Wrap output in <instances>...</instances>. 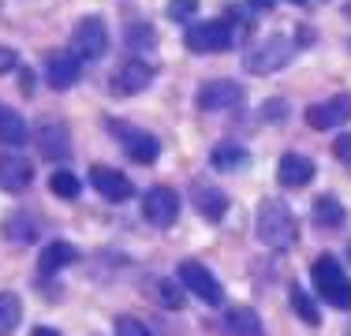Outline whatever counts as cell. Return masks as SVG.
Wrapping results in <instances>:
<instances>
[{
  "mask_svg": "<svg viewBox=\"0 0 351 336\" xmlns=\"http://www.w3.org/2000/svg\"><path fill=\"white\" fill-rule=\"evenodd\" d=\"M254 232H258V239H262L265 247H273V250H288V247H295V239H299L295 217H291V209L284 206L280 198H262L258 202Z\"/></svg>",
  "mask_w": 351,
  "mask_h": 336,
  "instance_id": "obj_1",
  "label": "cell"
},
{
  "mask_svg": "<svg viewBox=\"0 0 351 336\" xmlns=\"http://www.w3.org/2000/svg\"><path fill=\"white\" fill-rule=\"evenodd\" d=\"M311 276H314L317 296L329 302V307H337V310H351V276L344 273V265H340L332 254L314 258Z\"/></svg>",
  "mask_w": 351,
  "mask_h": 336,
  "instance_id": "obj_2",
  "label": "cell"
},
{
  "mask_svg": "<svg viewBox=\"0 0 351 336\" xmlns=\"http://www.w3.org/2000/svg\"><path fill=\"white\" fill-rule=\"evenodd\" d=\"M71 53L79 56V60H101V56L108 53V27H105V19L86 15V19L75 23V30H71Z\"/></svg>",
  "mask_w": 351,
  "mask_h": 336,
  "instance_id": "obj_3",
  "label": "cell"
},
{
  "mask_svg": "<svg viewBox=\"0 0 351 336\" xmlns=\"http://www.w3.org/2000/svg\"><path fill=\"white\" fill-rule=\"evenodd\" d=\"M183 41H187L191 53H224V49L236 45V30L224 19H210V23H195Z\"/></svg>",
  "mask_w": 351,
  "mask_h": 336,
  "instance_id": "obj_4",
  "label": "cell"
},
{
  "mask_svg": "<svg viewBox=\"0 0 351 336\" xmlns=\"http://www.w3.org/2000/svg\"><path fill=\"white\" fill-rule=\"evenodd\" d=\"M291 53H295L291 38H284V34H273V38H265L262 45H254V49L247 53V67H250L254 75L280 71V67L291 60Z\"/></svg>",
  "mask_w": 351,
  "mask_h": 336,
  "instance_id": "obj_5",
  "label": "cell"
},
{
  "mask_svg": "<svg viewBox=\"0 0 351 336\" xmlns=\"http://www.w3.org/2000/svg\"><path fill=\"white\" fill-rule=\"evenodd\" d=\"M176 273H180V284H183V288H187L191 296H198L206 307H221V302H224L221 280H217V276H213L202 262H183Z\"/></svg>",
  "mask_w": 351,
  "mask_h": 336,
  "instance_id": "obj_6",
  "label": "cell"
},
{
  "mask_svg": "<svg viewBox=\"0 0 351 336\" xmlns=\"http://www.w3.org/2000/svg\"><path fill=\"white\" fill-rule=\"evenodd\" d=\"M112 134L123 142V149H128V157L135 165H154L157 157H161V142H157L149 131L131 128V123H112Z\"/></svg>",
  "mask_w": 351,
  "mask_h": 336,
  "instance_id": "obj_7",
  "label": "cell"
},
{
  "mask_svg": "<svg viewBox=\"0 0 351 336\" xmlns=\"http://www.w3.org/2000/svg\"><path fill=\"white\" fill-rule=\"evenodd\" d=\"M243 101V86L232 79H213V82H202L195 94V105L202 112H221V108H236Z\"/></svg>",
  "mask_w": 351,
  "mask_h": 336,
  "instance_id": "obj_8",
  "label": "cell"
},
{
  "mask_svg": "<svg viewBox=\"0 0 351 336\" xmlns=\"http://www.w3.org/2000/svg\"><path fill=\"white\" fill-rule=\"evenodd\" d=\"M142 217L157 228H169V224L180 217V195L172 187H149L146 198H142Z\"/></svg>",
  "mask_w": 351,
  "mask_h": 336,
  "instance_id": "obj_9",
  "label": "cell"
},
{
  "mask_svg": "<svg viewBox=\"0 0 351 336\" xmlns=\"http://www.w3.org/2000/svg\"><path fill=\"white\" fill-rule=\"evenodd\" d=\"M351 120V94H337L322 105H311L306 108V123L314 131H332V128H344Z\"/></svg>",
  "mask_w": 351,
  "mask_h": 336,
  "instance_id": "obj_10",
  "label": "cell"
},
{
  "mask_svg": "<svg viewBox=\"0 0 351 336\" xmlns=\"http://www.w3.org/2000/svg\"><path fill=\"white\" fill-rule=\"evenodd\" d=\"M82 75V60L75 53H49L45 56V79L53 90H71Z\"/></svg>",
  "mask_w": 351,
  "mask_h": 336,
  "instance_id": "obj_11",
  "label": "cell"
},
{
  "mask_svg": "<svg viewBox=\"0 0 351 336\" xmlns=\"http://www.w3.org/2000/svg\"><path fill=\"white\" fill-rule=\"evenodd\" d=\"M90 183L97 187V195L108 198V202H128L135 195V187H131V180L123 172H116V168L108 165H94L90 168Z\"/></svg>",
  "mask_w": 351,
  "mask_h": 336,
  "instance_id": "obj_12",
  "label": "cell"
},
{
  "mask_svg": "<svg viewBox=\"0 0 351 336\" xmlns=\"http://www.w3.org/2000/svg\"><path fill=\"white\" fill-rule=\"evenodd\" d=\"M30 180H34V165H30L27 157H19V154H4V157H0V191L19 195V191L30 187Z\"/></svg>",
  "mask_w": 351,
  "mask_h": 336,
  "instance_id": "obj_13",
  "label": "cell"
},
{
  "mask_svg": "<svg viewBox=\"0 0 351 336\" xmlns=\"http://www.w3.org/2000/svg\"><path fill=\"white\" fill-rule=\"evenodd\" d=\"M149 82H154V67H149L146 60H128L120 71L112 75V90H116V94H123V97L142 94Z\"/></svg>",
  "mask_w": 351,
  "mask_h": 336,
  "instance_id": "obj_14",
  "label": "cell"
},
{
  "mask_svg": "<svg viewBox=\"0 0 351 336\" xmlns=\"http://www.w3.org/2000/svg\"><path fill=\"white\" fill-rule=\"evenodd\" d=\"M38 149L41 157H49V161H68L71 157V134L64 123H41L38 128Z\"/></svg>",
  "mask_w": 351,
  "mask_h": 336,
  "instance_id": "obj_15",
  "label": "cell"
},
{
  "mask_svg": "<svg viewBox=\"0 0 351 336\" xmlns=\"http://www.w3.org/2000/svg\"><path fill=\"white\" fill-rule=\"evenodd\" d=\"M191 198H195V209L206 217V221H224V213H228V195H224L221 187H213V183H195L191 187Z\"/></svg>",
  "mask_w": 351,
  "mask_h": 336,
  "instance_id": "obj_16",
  "label": "cell"
},
{
  "mask_svg": "<svg viewBox=\"0 0 351 336\" xmlns=\"http://www.w3.org/2000/svg\"><path fill=\"white\" fill-rule=\"evenodd\" d=\"M277 180L280 187H306L314 180V161L303 154H284L277 165Z\"/></svg>",
  "mask_w": 351,
  "mask_h": 336,
  "instance_id": "obj_17",
  "label": "cell"
},
{
  "mask_svg": "<svg viewBox=\"0 0 351 336\" xmlns=\"http://www.w3.org/2000/svg\"><path fill=\"white\" fill-rule=\"evenodd\" d=\"M79 262V250L71 247V243H64V239H56V243H49L45 250H41V258H38V265H41V273H60V269H68Z\"/></svg>",
  "mask_w": 351,
  "mask_h": 336,
  "instance_id": "obj_18",
  "label": "cell"
},
{
  "mask_svg": "<svg viewBox=\"0 0 351 336\" xmlns=\"http://www.w3.org/2000/svg\"><path fill=\"white\" fill-rule=\"evenodd\" d=\"M224 329H228V336H262V317L250 307H232L224 314Z\"/></svg>",
  "mask_w": 351,
  "mask_h": 336,
  "instance_id": "obj_19",
  "label": "cell"
},
{
  "mask_svg": "<svg viewBox=\"0 0 351 336\" xmlns=\"http://www.w3.org/2000/svg\"><path fill=\"white\" fill-rule=\"evenodd\" d=\"M210 165L217 172H239V168L250 165V154L243 146H232V142H221V146H213L210 154Z\"/></svg>",
  "mask_w": 351,
  "mask_h": 336,
  "instance_id": "obj_20",
  "label": "cell"
},
{
  "mask_svg": "<svg viewBox=\"0 0 351 336\" xmlns=\"http://www.w3.org/2000/svg\"><path fill=\"white\" fill-rule=\"evenodd\" d=\"M27 120H23L15 108H8V105H0V142L4 146H23L27 142Z\"/></svg>",
  "mask_w": 351,
  "mask_h": 336,
  "instance_id": "obj_21",
  "label": "cell"
},
{
  "mask_svg": "<svg viewBox=\"0 0 351 336\" xmlns=\"http://www.w3.org/2000/svg\"><path fill=\"white\" fill-rule=\"evenodd\" d=\"M344 206H340L332 195H322V198H314V224L317 228H340L344 224Z\"/></svg>",
  "mask_w": 351,
  "mask_h": 336,
  "instance_id": "obj_22",
  "label": "cell"
},
{
  "mask_svg": "<svg viewBox=\"0 0 351 336\" xmlns=\"http://www.w3.org/2000/svg\"><path fill=\"white\" fill-rule=\"evenodd\" d=\"M23 322V302L15 291H0V336H12Z\"/></svg>",
  "mask_w": 351,
  "mask_h": 336,
  "instance_id": "obj_23",
  "label": "cell"
},
{
  "mask_svg": "<svg viewBox=\"0 0 351 336\" xmlns=\"http://www.w3.org/2000/svg\"><path fill=\"white\" fill-rule=\"evenodd\" d=\"M49 191H53L56 198H79L82 183H79L75 172H68V168H56V172L49 176Z\"/></svg>",
  "mask_w": 351,
  "mask_h": 336,
  "instance_id": "obj_24",
  "label": "cell"
},
{
  "mask_svg": "<svg viewBox=\"0 0 351 336\" xmlns=\"http://www.w3.org/2000/svg\"><path fill=\"white\" fill-rule=\"evenodd\" d=\"M4 235L12 243H30L38 235V224L30 221L27 213H12V217H8V224H4Z\"/></svg>",
  "mask_w": 351,
  "mask_h": 336,
  "instance_id": "obj_25",
  "label": "cell"
},
{
  "mask_svg": "<svg viewBox=\"0 0 351 336\" xmlns=\"http://www.w3.org/2000/svg\"><path fill=\"white\" fill-rule=\"evenodd\" d=\"M291 310H295V314L303 317L306 325H317V322H322V314H317V302L306 296L303 288H291Z\"/></svg>",
  "mask_w": 351,
  "mask_h": 336,
  "instance_id": "obj_26",
  "label": "cell"
},
{
  "mask_svg": "<svg viewBox=\"0 0 351 336\" xmlns=\"http://www.w3.org/2000/svg\"><path fill=\"white\" fill-rule=\"evenodd\" d=\"M128 45L131 49H154L157 45V34L149 27H142V23H135V27H128Z\"/></svg>",
  "mask_w": 351,
  "mask_h": 336,
  "instance_id": "obj_27",
  "label": "cell"
},
{
  "mask_svg": "<svg viewBox=\"0 0 351 336\" xmlns=\"http://www.w3.org/2000/svg\"><path fill=\"white\" fill-rule=\"evenodd\" d=\"M112 325H116V336H154L146 325L138 322V317H128V314H120Z\"/></svg>",
  "mask_w": 351,
  "mask_h": 336,
  "instance_id": "obj_28",
  "label": "cell"
},
{
  "mask_svg": "<svg viewBox=\"0 0 351 336\" xmlns=\"http://www.w3.org/2000/svg\"><path fill=\"white\" fill-rule=\"evenodd\" d=\"M169 19H176V23H183V19H191V15L198 12V0H169Z\"/></svg>",
  "mask_w": 351,
  "mask_h": 336,
  "instance_id": "obj_29",
  "label": "cell"
},
{
  "mask_svg": "<svg viewBox=\"0 0 351 336\" xmlns=\"http://www.w3.org/2000/svg\"><path fill=\"white\" fill-rule=\"evenodd\" d=\"M161 302H165V307H176V310H183V291L176 288L172 280H161Z\"/></svg>",
  "mask_w": 351,
  "mask_h": 336,
  "instance_id": "obj_30",
  "label": "cell"
},
{
  "mask_svg": "<svg viewBox=\"0 0 351 336\" xmlns=\"http://www.w3.org/2000/svg\"><path fill=\"white\" fill-rule=\"evenodd\" d=\"M332 157H337V161H344V165H351V131L337 134V142H332Z\"/></svg>",
  "mask_w": 351,
  "mask_h": 336,
  "instance_id": "obj_31",
  "label": "cell"
},
{
  "mask_svg": "<svg viewBox=\"0 0 351 336\" xmlns=\"http://www.w3.org/2000/svg\"><path fill=\"white\" fill-rule=\"evenodd\" d=\"M15 67H19V56H15L12 49H4V45H0V75L15 71Z\"/></svg>",
  "mask_w": 351,
  "mask_h": 336,
  "instance_id": "obj_32",
  "label": "cell"
},
{
  "mask_svg": "<svg viewBox=\"0 0 351 336\" xmlns=\"http://www.w3.org/2000/svg\"><path fill=\"white\" fill-rule=\"evenodd\" d=\"M280 112H284V101H273V105L262 108V116H269V120H280Z\"/></svg>",
  "mask_w": 351,
  "mask_h": 336,
  "instance_id": "obj_33",
  "label": "cell"
},
{
  "mask_svg": "<svg viewBox=\"0 0 351 336\" xmlns=\"http://www.w3.org/2000/svg\"><path fill=\"white\" fill-rule=\"evenodd\" d=\"M19 90H23V94H30V90H34V75H30V71L19 75Z\"/></svg>",
  "mask_w": 351,
  "mask_h": 336,
  "instance_id": "obj_34",
  "label": "cell"
},
{
  "mask_svg": "<svg viewBox=\"0 0 351 336\" xmlns=\"http://www.w3.org/2000/svg\"><path fill=\"white\" fill-rule=\"evenodd\" d=\"M250 8H254V12H269L273 4H277V0H247Z\"/></svg>",
  "mask_w": 351,
  "mask_h": 336,
  "instance_id": "obj_35",
  "label": "cell"
},
{
  "mask_svg": "<svg viewBox=\"0 0 351 336\" xmlns=\"http://www.w3.org/2000/svg\"><path fill=\"white\" fill-rule=\"evenodd\" d=\"M34 336H60V333H56V329H45V325H38Z\"/></svg>",
  "mask_w": 351,
  "mask_h": 336,
  "instance_id": "obj_36",
  "label": "cell"
},
{
  "mask_svg": "<svg viewBox=\"0 0 351 336\" xmlns=\"http://www.w3.org/2000/svg\"><path fill=\"white\" fill-rule=\"evenodd\" d=\"M291 4H306V0H291Z\"/></svg>",
  "mask_w": 351,
  "mask_h": 336,
  "instance_id": "obj_37",
  "label": "cell"
},
{
  "mask_svg": "<svg viewBox=\"0 0 351 336\" xmlns=\"http://www.w3.org/2000/svg\"><path fill=\"white\" fill-rule=\"evenodd\" d=\"M348 258H351V247H348Z\"/></svg>",
  "mask_w": 351,
  "mask_h": 336,
  "instance_id": "obj_38",
  "label": "cell"
},
{
  "mask_svg": "<svg viewBox=\"0 0 351 336\" xmlns=\"http://www.w3.org/2000/svg\"><path fill=\"white\" fill-rule=\"evenodd\" d=\"M348 336H351V329H348Z\"/></svg>",
  "mask_w": 351,
  "mask_h": 336,
  "instance_id": "obj_39",
  "label": "cell"
}]
</instances>
